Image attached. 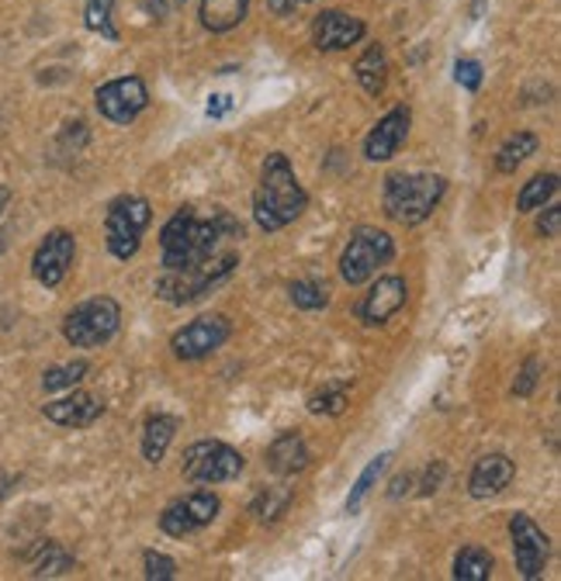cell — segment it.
Returning <instances> with one entry per match:
<instances>
[{
  "instance_id": "20",
  "label": "cell",
  "mask_w": 561,
  "mask_h": 581,
  "mask_svg": "<svg viewBox=\"0 0 561 581\" xmlns=\"http://www.w3.org/2000/svg\"><path fill=\"white\" fill-rule=\"evenodd\" d=\"M250 14V0H202V25L212 32V35H226L232 28H239L247 22Z\"/></svg>"
},
{
  "instance_id": "40",
  "label": "cell",
  "mask_w": 561,
  "mask_h": 581,
  "mask_svg": "<svg viewBox=\"0 0 561 581\" xmlns=\"http://www.w3.org/2000/svg\"><path fill=\"white\" fill-rule=\"evenodd\" d=\"M267 4H271V11L280 14V17H288V14L298 11V0H267Z\"/></svg>"
},
{
  "instance_id": "43",
  "label": "cell",
  "mask_w": 561,
  "mask_h": 581,
  "mask_svg": "<svg viewBox=\"0 0 561 581\" xmlns=\"http://www.w3.org/2000/svg\"><path fill=\"white\" fill-rule=\"evenodd\" d=\"M170 4H174V8H184V4H188V0H170Z\"/></svg>"
},
{
  "instance_id": "23",
  "label": "cell",
  "mask_w": 561,
  "mask_h": 581,
  "mask_svg": "<svg viewBox=\"0 0 561 581\" xmlns=\"http://www.w3.org/2000/svg\"><path fill=\"white\" fill-rule=\"evenodd\" d=\"M28 557H32V574L35 578H59L73 568V557L59 544H52V540H38V547Z\"/></svg>"
},
{
  "instance_id": "41",
  "label": "cell",
  "mask_w": 561,
  "mask_h": 581,
  "mask_svg": "<svg viewBox=\"0 0 561 581\" xmlns=\"http://www.w3.org/2000/svg\"><path fill=\"white\" fill-rule=\"evenodd\" d=\"M409 485H413V477H409V474H406V477H395V481H392V492H389V495H392V498H403V495L409 492Z\"/></svg>"
},
{
  "instance_id": "44",
  "label": "cell",
  "mask_w": 561,
  "mask_h": 581,
  "mask_svg": "<svg viewBox=\"0 0 561 581\" xmlns=\"http://www.w3.org/2000/svg\"><path fill=\"white\" fill-rule=\"evenodd\" d=\"M0 253H4V235H0Z\"/></svg>"
},
{
  "instance_id": "21",
  "label": "cell",
  "mask_w": 561,
  "mask_h": 581,
  "mask_svg": "<svg viewBox=\"0 0 561 581\" xmlns=\"http://www.w3.org/2000/svg\"><path fill=\"white\" fill-rule=\"evenodd\" d=\"M174 433H177V419L167 412H153L143 426V457L150 464H159V460L167 457L170 444H174Z\"/></svg>"
},
{
  "instance_id": "26",
  "label": "cell",
  "mask_w": 561,
  "mask_h": 581,
  "mask_svg": "<svg viewBox=\"0 0 561 581\" xmlns=\"http://www.w3.org/2000/svg\"><path fill=\"white\" fill-rule=\"evenodd\" d=\"M554 194H558V173H537V177L527 180L524 191H520L516 208L520 211H540Z\"/></svg>"
},
{
  "instance_id": "31",
  "label": "cell",
  "mask_w": 561,
  "mask_h": 581,
  "mask_svg": "<svg viewBox=\"0 0 561 581\" xmlns=\"http://www.w3.org/2000/svg\"><path fill=\"white\" fill-rule=\"evenodd\" d=\"M288 294H291L295 308H302V312H319L330 305V291L319 285V280H295Z\"/></svg>"
},
{
  "instance_id": "1",
  "label": "cell",
  "mask_w": 561,
  "mask_h": 581,
  "mask_svg": "<svg viewBox=\"0 0 561 581\" xmlns=\"http://www.w3.org/2000/svg\"><path fill=\"white\" fill-rule=\"evenodd\" d=\"M226 239H243V226L226 208H212V215H198L194 208H177L170 222L159 229V256L164 270H184L205 264L218 253Z\"/></svg>"
},
{
  "instance_id": "38",
  "label": "cell",
  "mask_w": 561,
  "mask_h": 581,
  "mask_svg": "<svg viewBox=\"0 0 561 581\" xmlns=\"http://www.w3.org/2000/svg\"><path fill=\"white\" fill-rule=\"evenodd\" d=\"M139 4H143V11L153 17V22H164L170 11V0H139Z\"/></svg>"
},
{
  "instance_id": "17",
  "label": "cell",
  "mask_w": 561,
  "mask_h": 581,
  "mask_svg": "<svg viewBox=\"0 0 561 581\" xmlns=\"http://www.w3.org/2000/svg\"><path fill=\"white\" fill-rule=\"evenodd\" d=\"M43 415L49 419V423L63 426V429H87L105 415V402L97 395H91V391L70 388V395L56 398V402H46Z\"/></svg>"
},
{
  "instance_id": "5",
  "label": "cell",
  "mask_w": 561,
  "mask_h": 581,
  "mask_svg": "<svg viewBox=\"0 0 561 581\" xmlns=\"http://www.w3.org/2000/svg\"><path fill=\"white\" fill-rule=\"evenodd\" d=\"M122 329V305L115 298H91V302L76 305L67 323H63V336L67 343L76 350H97L115 339V332Z\"/></svg>"
},
{
  "instance_id": "45",
  "label": "cell",
  "mask_w": 561,
  "mask_h": 581,
  "mask_svg": "<svg viewBox=\"0 0 561 581\" xmlns=\"http://www.w3.org/2000/svg\"><path fill=\"white\" fill-rule=\"evenodd\" d=\"M302 4H312V0H298V8H302Z\"/></svg>"
},
{
  "instance_id": "15",
  "label": "cell",
  "mask_w": 561,
  "mask_h": 581,
  "mask_svg": "<svg viewBox=\"0 0 561 581\" xmlns=\"http://www.w3.org/2000/svg\"><path fill=\"white\" fill-rule=\"evenodd\" d=\"M409 125H413V111L406 105L392 108L382 122L368 132L365 159H371V164H389V159H395V153L403 149V143L409 138Z\"/></svg>"
},
{
  "instance_id": "9",
  "label": "cell",
  "mask_w": 561,
  "mask_h": 581,
  "mask_svg": "<svg viewBox=\"0 0 561 581\" xmlns=\"http://www.w3.org/2000/svg\"><path fill=\"white\" fill-rule=\"evenodd\" d=\"M94 105L102 118L115 125H132L150 108V90L139 76H118L94 90Z\"/></svg>"
},
{
  "instance_id": "6",
  "label": "cell",
  "mask_w": 561,
  "mask_h": 581,
  "mask_svg": "<svg viewBox=\"0 0 561 581\" xmlns=\"http://www.w3.org/2000/svg\"><path fill=\"white\" fill-rule=\"evenodd\" d=\"M153 222V208L146 197L126 194L115 197L105 215V235H108V250L115 259H132L143 246V235Z\"/></svg>"
},
{
  "instance_id": "14",
  "label": "cell",
  "mask_w": 561,
  "mask_h": 581,
  "mask_svg": "<svg viewBox=\"0 0 561 581\" xmlns=\"http://www.w3.org/2000/svg\"><path fill=\"white\" fill-rule=\"evenodd\" d=\"M406 302H409V288H406L403 277H395V274L392 277H378L374 285L368 288V294L360 298L357 315H360V323L374 329V326H385Z\"/></svg>"
},
{
  "instance_id": "12",
  "label": "cell",
  "mask_w": 561,
  "mask_h": 581,
  "mask_svg": "<svg viewBox=\"0 0 561 581\" xmlns=\"http://www.w3.org/2000/svg\"><path fill=\"white\" fill-rule=\"evenodd\" d=\"M229 336H232V323L226 315H202L174 332L170 350L177 360H202V356H212Z\"/></svg>"
},
{
  "instance_id": "8",
  "label": "cell",
  "mask_w": 561,
  "mask_h": 581,
  "mask_svg": "<svg viewBox=\"0 0 561 581\" xmlns=\"http://www.w3.org/2000/svg\"><path fill=\"white\" fill-rule=\"evenodd\" d=\"M392 256H395V239L382 229L365 226L350 235L344 256H339V277H344L350 288L368 285L378 270L392 264Z\"/></svg>"
},
{
  "instance_id": "18",
  "label": "cell",
  "mask_w": 561,
  "mask_h": 581,
  "mask_svg": "<svg viewBox=\"0 0 561 581\" xmlns=\"http://www.w3.org/2000/svg\"><path fill=\"white\" fill-rule=\"evenodd\" d=\"M513 474H516V468L506 453H486L475 460L472 477H468V492H472V498H492V495L510 488Z\"/></svg>"
},
{
  "instance_id": "13",
  "label": "cell",
  "mask_w": 561,
  "mask_h": 581,
  "mask_svg": "<svg viewBox=\"0 0 561 581\" xmlns=\"http://www.w3.org/2000/svg\"><path fill=\"white\" fill-rule=\"evenodd\" d=\"M73 256H76V239L73 232L67 229H52L46 239H43V246L35 250L32 256V274L38 285H46V288H59L67 280L70 267H73Z\"/></svg>"
},
{
  "instance_id": "36",
  "label": "cell",
  "mask_w": 561,
  "mask_h": 581,
  "mask_svg": "<svg viewBox=\"0 0 561 581\" xmlns=\"http://www.w3.org/2000/svg\"><path fill=\"white\" fill-rule=\"evenodd\" d=\"M537 232L545 235V239H558V235H561V208H558V205H551L545 215H540Z\"/></svg>"
},
{
  "instance_id": "28",
  "label": "cell",
  "mask_w": 561,
  "mask_h": 581,
  "mask_svg": "<svg viewBox=\"0 0 561 581\" xmlns=\"http://www.w3.org/2000/svg\"><path fill=\"white\" fill-rule=\"evenodd\" d=\"M389 460H392V453H378L371 464L360 471V477H357V485L350 488V495H347V512L354 516V512H360V506H365V498L371 495V488H374V481L382 477V471L389 468Z\"/></svg>"
},
{
  "instance_id": "29",
  "label": "cell",
  "mask_w": 561,
  "mask_h": 581,
  "mask_svg": "<svg viewBox=\"0 0 561 581\" xmlns=\"http://www.w3.org/2000/svg\"><path fill=\"white\" fill-rule=\"evenodd\" d=\"M84 25L108 38V43H118V28H115V0H87L84 8Z\"/></svg>"
},
{
  "instance_id": "33",
  "label": "cell",
  "mask_w": 561,
  "mask_h": 581,
  "mask_svg": "<svg viewBox=\"0 0 561 581\" xmlns=\"http://www.w3.org/2000/svg\"><path fill=\"white\" fill-rule=\"evenodd\" d=\"M143 574L150 581H170V578H177V565H174V557H167V554L146 550L143 554Z\"/></svg>"
},
{
  "instance_id": "10",
  "label": "cell",
  "mask_w": 561,
  "mask_h": 581,
  "mask_svg": "<svg viewBox=\"0 0 561 581\" xmlns=\"http://www.w3.org/2000/svg\"><path fill=\"white\" fill-rule=\"evenodd\" d=\"M218 509H223V503H218L215 492H191V495L177 498V503H170L164 509V516H159V530H164L167 536L184 540L198 530L212 526Z\"/></svg>"
},
{
  "instance_id": "39",
  "label": "cell",
  "mask_w": 561,
  "mask_h": 581,
  "mask_svg": "<svg viewBox=\"0 0 561 581\" xmlns=\"http://www.w3.org/2000/svg\"><path fill=\"white\" fill-rule=\"evenodd\" d=\"M226 111H229V97H226V94H215L212 101H208V114H212V118H223Z\"/></svg>"
},
{
  "instance_id": "11",
  "label": "cell",
  "mask_w": 561,
  "mask_h": 581,
  "mask_svg": "<svg viewBox=\"0 0 561 581\" xmlns=\"http://www.w3.org/2000/svg\"><path fill=\"white\" fill-rule=\"evenodd\" d=\"M510 540H513V557H516V571L520 578H540L548 568V557H551V540L548 533L540 530L530 516L516 512L510 519Z\"/></svg>"
},
{
  "instance_id": "32",
  "label": "cell",
  "mask_w": 561,
  "mask_h": 581,
  "mask_svg": "<svg viewBox=\"0 0 561 581\" xmlns=\"http://www.w3.org/2000/svg\"><path fill=\"white\" fill-rule=\"evenodd\" d=\"M347 391L344 388H323V391H315L309 398V412L312 415H344L347 412Z\"/></svg>"
},
{
  "instance_id": "37",
  "label": "cell",
  "mask_w": 561,
  "mask_h": 581,
  "mask_svg": "<svg viewBox=\"0 0 561 581\" xmlns=\"http://www.w3.org/2000/svg\"><path fill=\"white\" fill-rule=\"evenodd\" d=\"M440 481H444V464H440V460H437V464L427 471V477H423V488H419V492H423V495H433V492L440 488Z\"/></svg>"
},
{
  "instance_id": "34",
  "label": "cell",
  "mask_w": 561,
  "mask_h": 581,
  "mask_svg": "<svg viewBox=\"0 0 561 581\" xmlns=\"http://www.w3.org/2000/svg\"><path fill=\"white\" fill-rule=\"evenodd\" d=\"M454 80L465 90H478V87H482V63H478V59H457Z\"/></svg>"
},
{
  "instance_id": "35",
  "label": "cell",
  "mask_w": 561,
  "mask_h": 581,
  "mask_svg": "<svg viewBox=\"0 0 561 581\" xmlns=\"http://www.w3.org/2000/svg\"><path fill=\"white\" fill-rule=\"evenodd\" d=\"M537 380H540V360H527L524 367H520V374H516V380H513V395L516 398H527L534 388H537Z\"/></svg>"
},
{
  "instance_id": "4",
  "label": "cell",
  "mask_w": 561,
  "mask_h": 581,
  "mask_svg": "<svg viewBox=\"0 0 561 581\" xmlns=\"http://www.w3.org/2000/svg\"><path fill=\"white\" fill-rule=\"evenodd\" d=\"M236 264H239L236 253H223V256L215 253L198 267L164 270L156 280V298H164L167 305H191V302H198V298H205L218 280H226Z\"/></svg>"
},
{
  "instance_id": "30",
  "label": "cell",
  "mask_w": 561,
  "mask_h": 581,
  "mask_svg": "<svg viewBox=\"0 0 561 581\" xmlns=\"http://www.w3.org/2000/svg\"><path fill=\"white\" fill-rule=\"evenodd\" d=\"M87 364H84V360H73V364H63V367H49L46 374H43V388L46 391H70V388H76L80 385V380H84L87 377Z\"/></svg>"
},
{
  "instance_id": "42",
  "label": "cell",
  "mask_w": 561,
  "mask_h": 581,
  "mask_svg": "<svg viewBox=\"0 0 561 581\" xmlns=\"http://www.w3.org/2000/svg\"><path fill=\"white\" fill-rule=\"evenodd\" d=\"M8 202H11V191H8V187H0V215H4Z\"/></svg>"
},
{
  "instance_id": "16",
  "label": "cell",
  "mask_w": 561,
  "mask_h": 581,
  "mask_svg": "<svg viewBox=\"0 0 561 581\" xmlns=\"http://www.w3.org/2000/svg\"><path fill=\"white\" fill-rule=\"evenodd\" d=\"M368 35V25L347 11H323L312 22V43L319 52H339L357 46Z\"/></svg>"
},
{
  "instance_id": "3",
  "label": "cell",
  "mask_w": 561,
  "mask_h": 581,
  "mask_svg": "<svg viewBox=\"0 0 561 581\" xmlns=\"http://www.w3.org/2000/svg\"><path fill=\"white\" fill-rule=\"evenodd\" d=\"M447 180L440 173H392L385 180V215L398 226H419L444 202Z\"/></svg>"
},
{
  "instance_id": "25",
  "label": "cell",
  "mask_w": 561,
  "mask_h": 581,
  "mask_svg": "<svg viewBox=\"0 0 561 581\" xmlns=\"http://www.w3.org/2000/svg\"><path fill=\"white\" fill-rule=\"evenodd\" d=\"M492 574V554L486 547H461L454 557V578L457 581H486Z\"/></svg>"
},
{
  "instance_id": "2",
  "label": "cell",
  "mask_w": 561,
  "mask_h": 581,
  "mask_svg": "<svg viewBox=\"0 0 561 581\" xmlns=\"http://www.w3.org/2000/svg\"><path fill=\"white\" fill-rule=\"evenodd\" d=\"M309 194L298 184L295 167L285 153H271L260 167V184L253 191V218L264 232H280L306 215Z\"/></svg>"
},
{
  "instance_id": "7",
  "label": "cell",
  "mask_w": 561,
  "mask_h": 581,
  "mask_svg": "<svg viewBox=\"0 0 561 581\" xmlns=\"http://www.w3.org/2000/svg\"><path fill=\"white\" fill-rule=\"evenodd\" d=\"M243 468H247L243 453L223 444V439H198V444L184 450V460H180V474L191 485H223V481L243 474Z\"/></svg>"
},
{
  "instance_id": "24",
  "label": "cell",
  "mask_w": 561,
  "mask_h": 581,
  "mask_svg": "<svg viewBox=\"0 0 561 581\" xmlns=\"http://www.w3.org/2000/svg\"><path fill=\"white\" fill-rule=\"evenodd\" d=\"M537 146L540 143H537L534 132H513L496 153V170L499 173H516V167L524 164V159H530L537 153Z\"/></svg>"
},
{
  "instance_id": "19",
  "label": "cell",
  "mask_w": 561,
  "mask_h": 581,
  "mask_svg": "<svg viewBox=\"0 0 561 581\" xmlns=\"http://www.w3.org/2000/svg\"><path fill=\"white\" fill-rule=\"evenodd\" d=\"M309 447H306V439L302 433H280L274 444L267 447V468L277 474V477H291L298 471H306L309 468Z\"/></svg>"
},
{
  "instance_id": "22",
  "label": "cell",
  "mask_w": 561,
  "mask_h": 581,
  "mask_svg": "<svg viewBox=\"0 0 561 581\" xmlns=\"http://www.w3.org/2000/svg\"><path fill=\"white\" fill-rule=\"evenodd\" d=\"M354 73H357V84L365 87L371 97L382 94L385 84H389V56H385V49L382 46H368L365 56L357 59Z\"/></svg>"
},
{
  "instance_id": "27",
  "label": "cell",
  "mask_w": 561,
  "mask_h": 581,
  "mask_svg": "<svg viewBox=\"0 0 561 581\" xmlns=\"http://www.w3.org/2000/svg\"><path fill=\"white\" fill-rule=\"evenodd\" d=\"M291 506V488H260L250 512L260 519V523H277L280 516Z\"/></svg>"
}]
</instances>
